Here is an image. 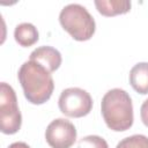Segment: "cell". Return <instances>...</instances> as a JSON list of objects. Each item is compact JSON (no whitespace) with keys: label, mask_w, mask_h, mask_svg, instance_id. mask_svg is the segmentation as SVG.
I'll return each instance as SVG.
<instances>
[{"label":"cell","mask_w":148,"mask_h":148,"mask_svg":"<svg viewBox=\"0 0 148 148\" xmlns=\"http://www.w3.org/2000/svg\"><path fill=\"white\" fill-rule=\"evenodd\" d=\"M18 81L28 102L39 105L50 99L54 82L51 73L36 61L23 62L17 73Z\"/></svg>","instance_id":"obj_1"},{"label":"cell","mask_w":148,"mask_h":148,"mask_svg":"<svg viewBox=\"0 0 148 148\" xmlns=\"http://www.w3.org/2000/svg\"><path fill=\"white\" fill-rule=\"evenodd\" d=\"M101 111L106 126L114 132L127 131L133 125L132 99L124 89L113 88L105 92L101 102Z\"/></svg>","instance_id":"obj_2"},{"label":"cell","mask_w":148,"mask_h":148,"mask_svg":"<svg viewBox=\"0 0 148 148\" xmlns=\"http://www.w3.org/2000/svg\"><path fill=\"white\" fill-rule=\"evenodd\" d=\"M61 27L79 42L88 40L92 37L96 29L94 17L86 7L79 3H69L65 6L59 14Z\"/></svg>","instance_id":"obj_3"},{"label":"cell","mask_w":148,"mask_h":148,"mask_svg":"<svg viewBox=\"0 0 148 148\" xmlns=\"http://www.w3.org/2000/svg\"><path fill=\"white\" fill-rule=\"evenodd\" d=\"M0 124L3 134H15L22 124L16 94L6 82L0 83Z\"/></svg>","instance_id":"obj_4"},{"label":"cell","mask_w":148,"mask_h":148,"mask_svg":"<svg viewBox=\"0 0 148 148\" xmlns=\"http://www.w3.org/2000/svg\"><path fill=\"white\" fill-rule=\"evenodd\" d=\"M59 110L67 117L81 118L92 109V98L88 91L81 88L64 89L58 99Z\"/></svg>","instance_id":"obj_5"},{"label":"cell","mask_w":148,"mask_h":148,"mask_svg":"<svg viewBox=\"0 0 148 148\" xmlns=\"http://www.w3.org/2000/svg\"><path fill=\"white\" fill-rule=\"evenodd\" d=\"M45 140L51 148H71L76 140V128L69 120L57 118L47 125Z\"/></svg>","instance_id":"obj_6"},{"label":"cell","mask_w":148,"mask_h":148,"mask_svg":"<svg viewBox=\"0 0 148 148\" xmlns=\"http://www.w3.org/2000/svg\"><path fill=\"white\" fill-rule=\"evenodd\" d=\"M32 61L38 62L43 67H45L50 73L57 71L61 65V54L60 52L52 46H39L30 53V59Z\"/></svg>","instance_id":"obj_7"},{"label":"cell","mask_w":148,"mask_h":148,"mask_svg":"<svg viewBox=\"0 0 148 148\" xmlns=\"http://www.w3.org/2000/svg\"><path fill=\"white\" fill-rule=\"evenodd\" d=\"M130 83L132 88L141 94H148V62H138L130 72Z\"/></svg>","instance_id":"obj_8"},{"label":"cell","mask_w":148,"mask_h":148,"mask_svg":"<svg viewBox=\"0 0 148 148\" xmlns=\"http://www.w3.org/2000/svg\"><path fill=\"white\" fill-rule=\"evenodd\" d=\"M95 6L99 14L104 16H114L128 13L131 1L128 0H96Z\"/></svg>","instance_id":"obj_9"},{"label":"cell","mask_w":148,"mask_h":148,"mask_svg":"<svg viewBox=\"0 0 148 148\" xmlns=\"http://www.w3.org/2000/svg\"><path fill=\"white\" fill-rule=\"evenodd\" d=\"M14 38L18 45L23 47H29L35 43H37L39 38V34L34 24L23 22L16 25L14 30Z\"/></svg>","instance_id":"obj_10"},{"label":"cell","mask_w":148,"mask_h":148,"mask_svg":"<svg viewBox=\"0 0 148 148\" xmlns=\"http://www.w3.org/2000/svg\"><path fill=\"white\" fill-rule=\"evenodd\" d=\"M116 148H148V136L142 134L127 136L120 140Z\"/></svg>","instance_id":"obj_11"},{"label":"cell","mask_w":148,"mask_h":148,"mask_svg":"<svg viewBox=\"0 0 148 148\" xmlns=\"http://www.w3.org/2000/svg\"><path fill=\"white\" fill-rule=\"evenodd\" d=\"M77 148H109V146L102 136L87 135L79 140Z\"/></svg>","instance_id":"obj_12"},{"label":"cell","mask_w":148,"mask_h":148,"mask_svg":"<svg viewBox=\"0 0 148 148\" xmlns=\"http://www.w3.org/2000/svg\"><path fill=\"white\" fill-rule=\"evenodd\" d=\"M140 117L142 123L145 124V126L148 127V98L146 101H143L141 109H140Z\"/></svg>","instance_id":"obj_13"},{"label":"cell","mask_w":148,"mask_h":148,"mask_svg":"<svg viewBox=\"0 0 148 148\" xmlns=\"http://www.w3.org/2000/svg\"><path fill=\"white\" fill-rule=\"evenodd\" d=\"M8 148H30V147L28 146V143L22 142V141H18V142H14V143L9 145Z\"/></svg>","instance_id":"obj_14"}]
</instances>
